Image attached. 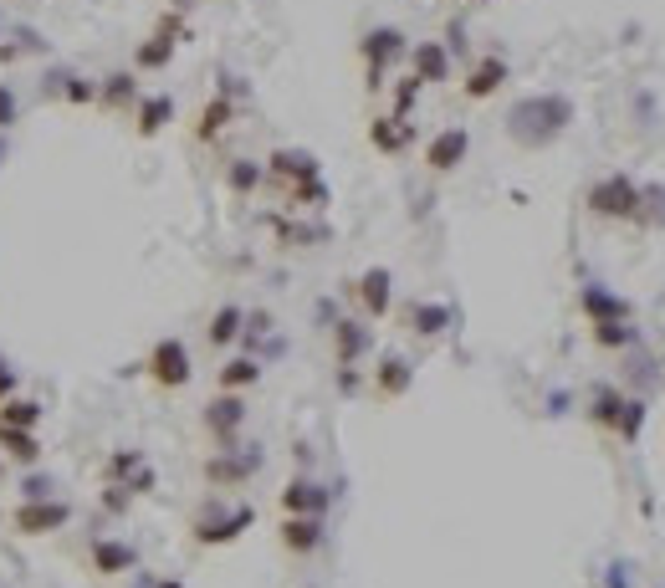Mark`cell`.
<instances>
[{"label": "cell", "instance_id": "obj_1", "mask_svg": "<svg viewBox=\"0 0 665 588\" xmlns=\"http://www.w3.org/2000/svg\"><path fill=\"white\" fill-rule=\"evenodd\" d=\"M573 123V103L563 93H532L522 103H512L507 113V139L522 149H548L553 139H563V128Z\"/></svg>", "mask_w": 665, "mask_h": 588}, {"label": "cell", "instance_id": "obj_2", "mask_svg": "<svg viewBox=\"0 0 665 588\" xmlns=\"http://www.w3.org/2000/svg\"><path fill=\"white\" fill-rule=\"evenodd\" d=\"M410 57V36L399 26H374L359 36V62H364V87L369 93H379V87H389V67Z\"/></svg>", "mask_w": 665, "mask_h": 588}, {"label": "cell", "instance_id": "obj_3", "mask_svg": "<svg viewBox=\"0 0 665 588\" xmlns=\"http://www.w3.org/2000/svg\"><path fill=\"white\" fill-rule=\"evenodd\" d=\"M190 31H185V11H164L159 16V26H154V36L149 41H139V52H133V72H164L169 62H174V52H180V41H185Z\"/></svg>", "mask_w": 665, "mask_h": 588}, {"label": "cell", "instance_id": "obj_4", "mask_svg": "<svg viewBox=\"0 0 665 588\" xmlns=\"http://www.w3.org/2000/svg\"><path fill=\"white\" fill-rule=\"evenodd\" d=\"M72 522V507L57 502V496H21V502L11 507V527L16 537H52Z\"/></svg>", "mask_w": 665, "mask_h": 588}, {"label": "cell", "instance_id": "obj_5", "mask_svg": "<svg viewBox=\"0 0 665 588\" xmlns=\"http://www.w3.org/2000/svg\"><path fill=\"white\" fill-rule=\"evenodd\" d=\"M144 374H149L159 389H185V384L195 379V364H190L185 338H159V343L144 353Z\"/></svg>", "mask_w": 665, "mask_h": 588}, {"label": "cell", "instance_id": "obj_6", "mask_svg": "<svg viewBox=\"0 0 665 588\" xmlns=\"http://www.w3.org/2000/svg\"><path fill=\"white\" fill-rule=\"evenodd\" d=\"M589 210L604 220H640V185L630 174H604L589 190Z\"/></svg>", "mask_w": 665, "mask_h": 588}, {"label": "cell", "instance_id": "obj_7", "mask_svg": "<svg viewBox=\"0 0 665 588\" xmlns=\"http://www.w3.org/2000/svg\"><path fill=\"white\" fill-rule=\"evenodd\" d=\"M251 522H256V512H251V507H231V512L205 507V512L190 522V532H195V542H200V548H226V542H236V537H241Z\"/></svg>", "mask_w": 665, "mask_h": 588}, {"label": "cell", "instance_id": "obj_8", "mask_svg": "<svg viewBox=\"0 0 665 588\" xmlns=\"http://www.w3.org/2000/svg\"><path fill=\"white\" fill-rule=\"evenodd\" d=\"M200 425H205V435H210L220 450H231L236 435H241V425H246V399L220 389V394L205 404V410H200Z\"/></svg>", "mask_w": 665, "mask_h": 588}, {"label": "cell", "instance_id": "obj_9", "mask_svg": "<svg viewBox=\"0 0 665 588\" xmlns=\"http://www.w3.org/2000/svg\"><path fill=\"white\" fill-rule=\"evenodd\" d=\"M348 292H353V302L364 307L369 323H384L389 318V307H394V277H389V266H369Z\"/></svg>", "mask_w": 665, "mask_h": 588}, {"label": "cell", "instance_id": "obj_10", "mask_svg": "<svg viewBox=\"0 0 665 588\" xmlns=\"http://www.w3.org/2000/svg\"><path fill=\"white\" fill-rule=\"evenodd\" d=\"M266 179L287 185V195H292L302 185H313V179H323V169H318V159L307 154V149H277L272 159H266Z\"/></svg>", "mask_w": 665, "mask_h": 588}, {"label": "cell", "instance_id": "obj_11", "mask_svg": "<svg viewBox=\"0 0 665 588\" xmlns=\"http://www.w3.org/2000/svg\"><path fill=\"white\" fill-rule=\"evenodd\" d=\"M261 471V450H220V456L205 461V481L220 486V491H231L241 481H251Z\"/></svg>", "mask_w": 665, "mask_h": 588}, {"label": "cell", "instance_id": "obj_12", "mask_svg": "<svg viewBox=\"0 0 665 588\" xmlns=\"http://www.w3.org/2000/svg\"><path fill=\"white\" fill-rule=\"evenodd\" d=\"M328 507H333V491L323 481H313V476H292L282 486V512L287 517H323Z\"/></svg>", "mask_w": 665, "mask_h": 588}, {"label": "cell", "instance_id": "obj_13", "mask_svg": "<svg viewBox=\"0 0 665 588\" xmlns=\"http://www.w3.org/2000/svg\"><path fill=\"white\" fill-rule=\"evenodd\" d=\"M466 154H471V133L461 123H451V128H440L435 139L425 144V169L430 174H451L456 164H466Z\"/></svg>", "mask_w": 665, "mask_h": 588}, {"label": "cell", "instance_id": "obj_14", "mask_svg": "<svg viewBox=\"0 0 665 588\" xmlns=\"http://www.w3.org/2000/svg\"><path fill=\"white\" fill-rule=\"evenodd\" d=\"M507 77H512L507 57L486 52V57L471 62V72H466V82H461V93H466L471 103H486V98H497V93H502V82H507Z\"/></svg>", "mask_w": 665, "mask_h": 588}, {"label": "cell", "instance_id": "obj_15", "mask_svg": "<svg viewBox=\"0 0 665 588\" xmlns=\"http://www.w3.org/2000/svg\"><path fill=\"white\" fill-rule=\"evenodd\" d=\"M87 568H93L98 578H118V573H133L139 568V548L123 537H98L93 548H87Z\"/></svg>", "mask_w": 665, "mask_h": 588}, {"label": "cell", "instance_id": "obj_16", "mask_svg": "<svg viewBox=\"0 0 665 588\" xmlns=\"http://www.w3.org/2000/svg\"><path fill=\"white\" fill-rule=\"evenodd\" d=\"M415 384V364L405 353H384L379 364H374V394L379 399H405Z\"/></svg>", "mask_w": 665, "mask_h": 588}, {"label": "cell", "instance_id": "obj_17", "mask_svg": "<svg viewBox=\"0 0 665 588\" xmlns=\"http://www.w3.org/2000/svg\"><path fill=\"white\" fill-rule=\"evenodd\" d=\"M410 72L425 87L451 82V47H446V41H415V47H410Z\"/></svg>", "mask_w": 665, "mask_h": 588}, {"label": "cell", "instance_id": "obj_18", "mask_svg": "<svg viewBox=\"0 0 665 588\" xmlns=\"http://www.w3.org/2000/svg\"><path fill=\"white\" fill-rule=\"evenodd\" d=\"M579 307H584L589 328H594V323H630V302L619 297V292H609V287H599V282H589V287L579 292Z\"/></svg>", "mask_w": 665, "mask_h": 588}, {"label": "cell", "instance_id": "obj_19", "mask_svg": "<svg viewBox=\"0 0 665 588\" xmlns=\"http://www.w3.org/2000/svg\"><path fill=\"white\" fill-rule=\"evenodd\" d=\"M277 537L292 558H313L323 548V517H282Z\"/></svg>", "mask_w": 665, "mask_h": 588}, {"label": "cell", "instance_id": "obj_20", "mask_svg": "<svg viewBox=\"0 0 665 588\" xmlns=\"http://www.w3.org/2000/svg\"><path fill=\"white\" fill-rule=\"evenodd\" d=\"M410 139H415V128L405 123V118H394V113H379L374 123H369V144L384 154V159H399L410 149Z\"/></svg>", "mask_w": 665, "mask_h": 588}, {"label": "cell", "instance_id": "obj_21", "mask_svg": "<svg viewBox=\"0 0 665 588\" xmlns=\"http://www.w3.org/2000/svg\"><path fill=\"white\" fill-rule=\"evenodd\" d=\"M369 328L359 323V318H338L333 323V353H338V369H353V364H359V358L369 353Z\"/></svg>", "mask_w": 665, "mask_h": 588}, {"label": "cell", "instance_id": "obj_22", "mask_svg": "<svg viewBox=\"0 0 665 588\" xmlns=\"http://www.w3.org/2000/svg\"><path fill=\"white\" fill-rule=\"evenodd\" d=\"M169 118H174V98L149 93V98H139V108H133V133H139V139H159L169 128Z\"/></svg>", "mask_w": 665, "mask_h": 588}, {"label": "cell", "instance_id": "obj_23", "mask_svg": "<svg viewBox=\"0 0 665 588\" xmlns=\"http://www.w3.org/2000/svg\"><path fill=\"white\" fill-rule=\"evenodd\" d=\"M236 123V98L231 93H215L205 108H200V123H195V144H215L220 133Z\"/></svg>", "mask_w": 665, "mask_h": 588}, {"label": "cell", "instance_id": "obj_24", "mask_svg": "<svg viewBox=\"0 0 665 588\" xmlns=\"http://www.w3.org/2000/svg\"><path fill=\"white\" fill-rule=\"evenodd\" d=\"M405 323H410L415 338H440V333L451 328V307L446 302H410Z\"/></svg>", "mask_w": 665, "mask_h": 588}, {"label": "cell", "instance_id": "obj_25", "mask_svg": "<svg viewBox=\"0 0 665 588\" xmlns=\"http://www.w3.org/2000/svg\"><path fill=\"white\" fill-rule=\"evenodd\" d=\"M241 333H246V312H241L236 302H226V307L210 312V328H205V343H210V348H231Z\"/></svg>", "mask_w": 665, "mask_h": 588}, {"label": "cell", "instance_id": "obj_26", "mask_svg": "<svg viewBox=\"0 0 665 588\" xmlns=\"http://www.w3.org/2000/svg\"><path fill=\"white\" fill-rule=\"evenodd\" d=\"M98 103L108 113H123V108H139V82H133V72H113L98 82Z\"/></svg>", "mask_w": 665, "mask_h": 588}, {"label": "cell", "instance_id": "obj_27", "mask_svg": "<svg viewBox=\"0 0 665 588\" xmlns=\"http://www.w3.org/2000/svg\"><path fill=\"white\" fill-rule=\"evenodd\" d=\"M0 450H6V461H16V466H41V440L31 430L0 425Z\"/></svg>", "mask_w": 665, "mask_h": 588}, {"label": "cell", "instance_id": "obj_28", "mask_svg": "<svg viewBox=\"0 0 665 588\" xmlns=\"http://www.w3.org/2000/svg\"><path fill=\"white\" fill-rule=\"evenodd\" d=\"M215 384H220V389H226V394H241V389L261 384V364H256V358H251V353H241V358H231V364H220Z\"/></svg>", "mask_w": 665, "mask_h": 588}, {"label": "cell", "instance_id": "obj_29", "mask_svg": "<svg viewBox=\"0 0 665 588\" xmlns=\"http://www.w3.org/2000/svg\"><path fill=\"white\" fill-rule=\"evenodd\" d=\"M619 415H625V394L609 389V384H599L594 399H589V420H594L599 430H619Z\"/></svg>", "mask_w": 665, "mask_h": 588}, {"label": "cell", "instance_id": "obj_30", "mask_svg": "<svg viewBox=\"0 0 665 588\" xmlns=\"http://www.w3.org/2000/svg\"><path fill=\"white\" fill-rule=\"evenodd\" d=\"M261 179H266V164H256V159H231L226 164V190L241 195V200L261 190Z\"/></svg>", "mask_w": 665, "mask_h": 588}, {"label": "cell", "instance_id": "obj_31", "mask_svg": "<svg viewBox=\"0 0 665 588\" xmlns=\"http://www.w3.org/2000/svg\"><path fill=\"white\" fill-rule=\"evenodd\" d=\"M41 404L26 399V394H11V399H0V425H16V430H36L41 425Z\"/></svg>", "mask_w": 665, "mask_h": 588}, {"label": "cell", "instance_id": "obj_32", "mask_svg": "<svg viewBox=\"0 0 665 588\" xmlns=\"http://www.w3.org/2000/svg\"><path fill=\"white\" fill-rule=\"evenodd\" d=\"M52 93H62L67 103H98V82H87V77H77V72H57L52 77Z\"/></svg>", "mask_w": 665, "mask_h": 588}, {"label": "cell", "instance_id": "obj_33", "mask_svg": "<svg viewBox=\"0 0 665 588\" xmlns=\"http://www.w3.org/2000/svg\"><path fill=\"white\" fill-rule=\"evenodd\" d=\"M149 461L139 456V450H113V456L103 461V481H128V476H139Z\"/></svg>", "mask_w": 665, "mask_h": 588}, {"label": "cell", "instance_id": "obj_34", "mask_svg": "<svg viewBox=\"0 0 665 588\" xmlns=\"http://www.w3.org/2000/svg\"><path fill=\"white\" fill-rule=\"evenodd\" d=\"M594 343L599 348H630V343H640V328L635 323H594Z\"/></svg>", "mask_w": 665, "mask_h": 588}, {"label": "cell", "instance_id": "obj_35", "mask_svg": "<svg viewBox=\"0 0 665 588\" xmlns=\"http://www.w3.org/2000/svg\"><path fill=\"white\" fill-rule=\"evenodd\" d=\"M640 430H645V399H625V415H619V440L625 445H635L640 440Z\"/></svg>", "mask_w": 665, "mask_h": 588}, {"label": "cell", "instance_id": "obj_36", "mask_svg": "<svg viewBox=\"0 0 665 588\" xmlns=\"http://www.w3.org/2000/svg\"><path fill=\"white\" fill-rule=\"evenodd\" d=\"M420 87H425V82H420L415 72L394 82V118H410V113H415V98H420Z\"/></svg>", "mask_w": 665, "mask_h": 588}, {"label": "cell", "instance_id": "obj_37", "mask_svg": "<svg viewBox=\"0 0 665 588\" xmlns=\"http://www.w3.org/2000/svg\"><path fill=\"white\" fill-rule=\"evenodd\" d=\"M21 118V103H16V87L11 82H0V133H11Z\"/></svg>", "mask_w": 665, "mask_h": 588}, {"label": "cell", "instance_id": "obj_38", "mask_svg": "<svg viewBox=\"0 0 665 588\" xmlns=\"http://www.w3.org/2000/svg\"><path fill=\"white\" fill-rule=\"evenodd\" d=\"M133 502H139V496H133L128 486H118V481H108V491H103V512H113V517H118V512H128Z\"/></svg>", "mask_w": 665, "mask_h": 588}, {"label": "cell", "instance_id": "obj_39", "mask_svg": "<svg viewBox=\"0 0 665 588\" xmlns=\"http://www.w3.org/2000/svg\"><path fill=\"white\" fill-rule=\"evenodd\" d=\"M21 389V369L11 364V358H0V399H11Z\"/></svg>", "mask_w": 665, "mask_h": 588}, {"label": "cell", "instance_id": "obj_40", "mask_svg": "<svg viewBox=\"0 0 665 588\" xmlns=\"http://www.w3.org/2000/svg\"><path fill=\"white\" fill-rule=\"evenodd\" d=\"M21 496H52V481H47V476H31Z\"/></svg>", "mask_w": 665, "mask_h": 588}, {"label": "cell", "instance_id": "obj_41", "mask_svg": "<svg viewBox=\"0 0 665 588\" xmlns=\"http://www.w3.org/2000/svg\"><path fill=\"white\" fill-rule=\"evenodd\" d=\"M169 6H174V11H190V6H200V0H169Z\"/></svg>", "mask_w": 665, "mask_h": 588}, {"label": "cell", "instance_id": "obj_42", "mask_svg": "<svg viewBox=\"0 0 665 588\" xmlns=\"http://www.w3.org/2000/svg\"><path fill=\"white\" fill-rule=\"evenodd\" d=\"M0 159H6V139H0Z\"/></svg>", "mask_w": 665, "mask_h": 588}, {"label": "cell", "instance_id": "obj_43", "mask_svg": "<svg viewBox=\"0 0 665 588\" xmlns=\"http://www.w3.org/2000/svg\"><path fill=\"white\" fill-rule=\"evenodd\" d=\"M466 6H486V0H466Z\"/></svg>", "mask_w": 665, "mask_h": 588}, {"label": "cell", "instance_id": "obj_44", "mask_svg": "<svg viewBox=\"0 0 665 588\" xmlns=\"http://www.w3.org/2000/svg\"><path fill=\"white\" fill-rule=\"evenodd\" d=\"M0 476H6V461H0Z\"/></svg>", "mask_w": 665, "mask_h": 588}]
</instances>
